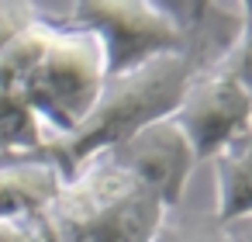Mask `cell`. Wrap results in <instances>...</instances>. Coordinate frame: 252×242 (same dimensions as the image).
<instances>
[{"label": "cell", "mask_w": 252, "mask_h": 242, "mask_svg": "<svg viewBox=\"0 0 252 242\" xmlns=\"http://www.w3.org/2000/svg\"><path fill=\"white\" fill-rule=\"evenodd\" d=\"M104 87L100 49L87 32H66L35 18L0 52V90L18 97L42 128L69 135L90 114Z\"/></svg>", "instance_id": "obj_1"}, {"label": "cell", "mask_w": 252, "mask_h": 242, "mask_svg": "<svg viewBox=\"0 0 252 242\" xmlns=\"http://www.w3.org/2000/svg\"><path fill=\"white\" fill-rule=\"evenodd\" d=\"M197 73L200 66L190 52H173L138 69H128L121 76H107L83 125L69 135L45 138L35 156L52 163L63 173V180H69L94 156L118 149L152 121L169 118Z\"/></svg>", "instance_id": "obj_2"}, {"label": "cell", "mask_w": 252, "mask_h": 242, "mask_svg": "<svg viewBox=\"0 0 252 242\" xmlns=\"http://www.w3.org/2000/svg\"><path fill=\"white\" fill-rule=\"evenodd\" d=\"M166 214L152 190L100 152L63 183L32 228L35 242H152Z\"/></svg>", "instance_id": "obj_3"}, {"label": "cell", "mask_w": 252, "mask_h": 242, "mask_svg": "<svg viewBox=\"0 0 252 242\" xmlns=\"http://www.w3.org/2000/svg\"><path fill=\"white\" fill-rule=\"evenodd\" d=\"M69 21L76 32H87L104 63V80L138 69L159 56L187 52L183 25L169 14L166 4H135V0H83L73 4Z\"/></svg>", "instance_id": "obj_4"}, {"label": "cell", "mask_w": 252, "mask_h": 242, "mask_svg": "<svg viewBox=\"0 0 252 242\" xmlns=\"http://www.w3.org/2000/svg\"><path fill=\"white\" fill-rule=\"evenodd\" d=\"M169 118L176 121V128L187 135L197 159L204 163L221 156L231 142H238L252 128V97L238 80L211 66L190 80Z\"/></svg>", "instance_id": "obj_5"}, {"label": "cell", "mask_w": 252, "mask_h": 242, "mask_svg": "<svg viewBox=\"0 0 252 242\" xmlns=\"http://www.w3.org/2000/svg\"><path fill=\"white\" fill-rule=\"evenodd\" d=\"M107 156L128 176H135L145 190H152L166 204V211H176L193 170L200 166L193 145L187 142V135L176 128L173 118H159V121L145 125L128 142L111 149Z\"/></svg>", "instance_id": "obj_6"}, {"label": "cell", "mask_w": 252, "mask_h": 242, "mask_svg": "<svg viewBox=\"0 0 252 242\" xmlns=\"http://www.w3.org/2000/svg\"><path fill=\"white\" fill-rule=\"evenodd\" d=\"M63 173L42 156L0 159V221L32 225L63 190Z\"/></svg>", "instance_id": "obj_7"}, {"label": "cell", "mask_w": 252, "mask_h": 242, "mask_svg": "<svg viewBox=\"0 0 252 242\" xmlns=\"http://www.w3.org/2000/svg\"><path fill=\"white\" fill-rule=\"evenodd\" d=\"M211 163H214V211L211 214L224 225L252 218V128Z\"/></svg>", "instance_id": "obj_8"}, {"label": "cell", "mask_w": 252, "mask_h": 242, "mask_svg": "<svg viewBox=\"0 0 252 242\" xmlns=\"http://www.w3.org/2000/svg\"><path fill=\"white\" fill-rule=\"evenodd\" d=\"M42 142H45V128L35 121V114L18 97L0 90V159L35 156Z\"/></svg>", "instance_id": "obj_9"}, {"label": "cell", "mask_w": 252, "mask_h": 242, "mask_svg": "<svg viewBox=\"0 0 252 242\" xmlns=\"http://www.w3.org/2000/svg\"><path fill=\"white\" fill-rule=\"evenodd\" d=\"M152 242H231L228 225L214 214H176L169 211L156 228Z\"/></svg>", "instance_id": "obj_10"}, {"label": "cell", "mask_w": 252, "mask_h": 242, "mask_svg": "<svg viewBox=\"0 0 252 242\" xmlns=\"http://www.w3.org/2000/svg\"><path fill=\"white\" fill-rule=\"evenodd\" d=\"M218 69L238 80L252 97V4H238V35L228 45V52L218 59Z\"/></svg>", "instance_id": "obj_11"}, {"label": "cell", "mask_w": 252, "mask_h": 242, "mask_svg": "<svg viewBox=\"0 0 252 242\" xmlns=\"http://www.w3.org/2000/svg\"><path fill=\"white\" fill-rule=\"evenodd\" d=\"M35 18H38V7H32V4H0V52H4Z\"/></svg>", "instance_id": "obj_12"}, {"label": "cell", "mask_w": 252, "mask_h": 242, "mask_svg": "<svg viewBox=\"0 0 252 242\" xmlns=\"http://www.w3.org/2000/svg\"><path fill=\"white\" fill-rule=\"evenodd\" d=\"M0 242H35L32 225H14V221H0Z\"/></svg>", "instance_id": "obj_13"}, {"label": "cell", "mask_w": 252, "mask_h": 242, "mask_svg": "<svg viewBox=\"0 0 252 242\" xmlns=\"http://www.w3.org/2000/svg\"><path fill=\"white\" fill-rule=\"evenodd\" d=\"M228 239H231V242H252V218L228 221Z\"/></svg>", "instance_id": "obj_14"}]
</instances>
